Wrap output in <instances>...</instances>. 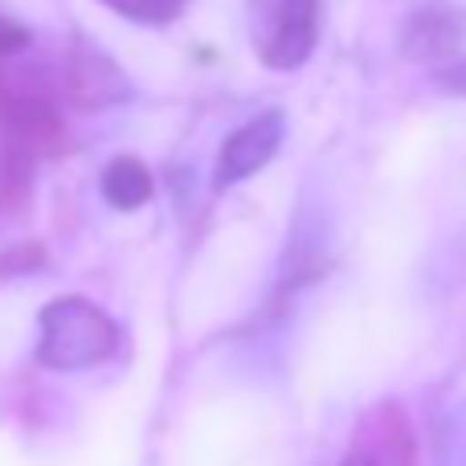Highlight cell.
Returning <instances> with one entry per match:
<instances>
[{
  "instance_id": "6da1fadb",
  "label": "cell",
  "mask_w": 466,
  "mask_h": 466,
  "mask_svg": "<svg viewBox=\"0 0 466 466\" xmlns=\"http://www.w3.org/2000/svg\"><path fill=\"white\" fill-rule=\"evenodd\" d=\"M123 344V331L98 303L82 295H62L41 307L37 364L54 372H86L106 364Z\"/></svg>"
},
{
  "instance_id": "7a4b0ae2",
  "label": "cell",
  "mask_w": 466,
  "mask_h": 466,
  "mask_svg": "<svg viewBox=\"0 0 466 466\" xmlns=\"http://www.w3.org/2000/svg\"><path fill=\"white\" fill-rule=\"evenodd\" d=\"M323 33L319 0H246V37L254 57L274 74H295L311 62Z\"/></svg>"
},
{
  "instance_id": "3957f363",
  "label": "cell",
  "mask_w": 466,
  "mask_h": 466,
  "mask_svg": "<svg viewBox=\"0 0 466 466\" xmlns=\"http://www.w3.org/2000/svg\"><path fill=\"white\" fill-rule=\"evenodd\" d=\"M339 466H418V434L401 401H377L356 418Z\"/></svg>"
},
{
  "instance_id": "277c9868",
  "label": "cell",
  "mask_w": 466,
  "mask_h": 466,
  "mask_svg": "<svg viewBox=\"0 0 466 466\" xmlns=\"http://www.w3.org/2000/svg\"><path fill=\"white\" fill-rule=\"evenodd\" d=\"M287 144V111L282 106H270V111L254 115L249 123L233 127L218 152V172H213V185L218 188H233L241 180L258 177L274 156Z\"/></svg>"
},
{
  "instance_id": "5b68a950",
  "label": "cell",
  "mask_w": 466,
  "mask_h": 466,
  "mask_svg": "<svg viewBox=\"0 0 466 466\" xmlns=\"http://www.w3.org/2000/svg\"><path fill=\"white\" fill-rule=\"evenodd\" d=\"M152 193H156V180L147 172V164L136 160V156H115L103 168V197L115 209H123V213L144 209L152 201Z\"/></svg>"
},
{
  "instance_id": "8992f818",
  "label": "cell",
  "mask_w": 466,
  "mask_h": 466,
  "mask_svg": "<svg viewBox=\"0 0 466 466\" xmlns=\"http://www.w3.org/2000/svg\"><path fill=\"white\" fill-rule=\"evenodd\" d=\"M98 5L127 16V21H136V25H168L185 13L188 0H98Z\"/></svg>"
},
{
  "instance_id": "52a82bcc",
  "label": "cell",
  "mask_w": 466,
  "mask_h": 466,
  "mask_svg": "<svg viewBox=\"0 0 466 466\" xmlns=\"http://www.w3.org/2000/svg\"><path fill=\"white\" fill-rule=\"evenodd\" d=\"M438 86L454 90V95H466V57H454V62H446L442 70H438Z\"/></svg>"
}]
</instances>
